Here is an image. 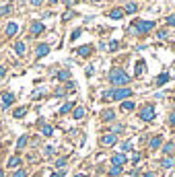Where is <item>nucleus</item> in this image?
I'll return each mask as SVG.
<instances>
[{"label": "nucleus", "mask_w": 175, "mask_h": 177, "mask_svg": "<svg viewBox=\"0 0 175 177\" xmlns=\"http://www.w3.org/2000/svg\"><path fill=\"white\" fill-rule=\"evenodd\" d=\"M144 177H155V175H152V173H146V175H144Z\"/></svg>", "instance_id": "nucleus-45"}, {"label": "nucleus", "mask_w": 175, "mask_h": 177, "mask_svg": "<svg viewBox=\"0 0 175 177\" xmlns=\"http://www.w3.org/2000/svg\"><path fill=\"white\" fill-rule=\"evenodd\" d=\"M148 144H150V148H152V150H157V148L163 144V138H161V136H155V138H150V142H148Z\"/></svg>", "instance_id": "nucleus-10"}, {"label": "nucleus", "mask_w": 175, "mask_h": 177, "mask_svg": "<svg viewBox=\"0 0 175 177\" xmlns=\"http://www.w3.org/2000/svg\"><path fill=\"white\" fill-rule=\"evenodd\" d=\"M120 173H122V167H115V165H113V167L109 169V175H111V177H118Z\"/></svg>", "instance_id": "nucleus-25"}, {"label": "nucleus", "mask_w": 175, "mask_h": 177, "mask_svg": "<svg viewBox=\"0 0 175 177\" xmlns=\"http://www.w3.org/2000/svg\"><path fill=\"white\" fill-rule=\"evenodd\" d=\"M25 144H27V134H23V136L19 138V142H17V148L21 150V148H25Z\"/></svg>", "instance_id": "nucleus-22"}, {"label": "nucleus", "mask_w": 175, "mask_h": 177, "mask_svg": "<svg viewBox=\"0 0 175 177\" xmlns=\"http://www.w3.org/2000/svg\"><path fill=\"white\" fill-rule=\"evenodd\" d=\"M56 167H58V169H60V167H66V159H58V161H56Z\"/></svg>", "instance_id": "nucleus-31"}, {"label": "nucleus", "mask_w": 175, "mask_h": 177, "mask_svg": "<svg viewBox=\"0 0 175 177\" xmlns=\"http://www.w3.org/2000/svg\"><path fill=\"white\" fill-rule=\"evenodd\" d=\"M25 113H27V107H19V109H15L12 115H15V118H23Z\"/></svg>", "instance_id": "nucleus-23"}, {"label": "nucleus", "mask_w": 175, "mask_h": 177, "mask_svg": "<svg viewBox=\"0 0 175 177\" xmlns=\"http://www.w3.org/2000/svg\"><path fill=\"white\" fill-rule=\"evenodd\" d=\"M12 177H27V171H25V169H19V171H17Z\"/></svg>", "instance_id": "nucleus-32"}, {"label": "nucleus", "mask_w": 175, "mask_h": 177, "mask_svg": "<svg viewBox=\"0 0 175 177\" xmlns=\"http://www.w3.org/2000/svg\"><path fill=\"white\" fill-rule=\"evenodd\" d=\"M103 120L111 122V120H115V113H113V111H105V113H103Z\"/></svg>", "instance_id": "nucleus-27"}, {"label": "nucleus", "mask_w": 175, "mask_h": 177, "mask_svg": "<svg viewBox=\"0 0 175 177\" xmlns=\"http://www.w3.org/2000/svg\"><path fill=\"white\" fill-rule=\"evenodd\" d=\"M138 33H148L150 29H155V21H138L134 27Z\"/></svg>", "instance_id": "nucleus-4"}, {"label": "nucleus", "mask_w": 175, "mask_h": 177, "mask_svg": "<svg viewBox=\"0 0 175 177\" xmlns=\"http://www.w3.org/2000/svg\"><path fill=\"white\" fill-rule=\"evenodd\" d=\"M169 124H171V126H175V111L171 113V118H169Z\"/></svg>", "instance_id": "nucleus-39"}, {"label": "nucleus", "mask_w": 175, "mask_h": 177, "mask_svg": "<svg viewBox=\"0 0 175 177\" xmlns=\"http://www.w3.org/2000/svg\"><path fill=\"white\" fill-rule=\"evenodd\" d=\"M93 70H95L93 66H87V76H91V74H93Z\"/></svg>", "instance_id": "nucleus-40"}, {"label": "nucleus", "mask_w": 175, "mask_h": 177, "mask_svg": "<svg viewBox=\"0 0 175 177\" xmlns=\"http://www.w3.org/2000/svg\"><path fill=\"white\" fill-rule=\"evenodd\" d=\"M136 105H134V101H124L122 103V111H132Z\"/></svg>", "instance_id": "nucleus-16"}, {"label": "nucleus", "mask_w": 175, "mask_h": 177, "mask_svg": "<svg viewBox=\"0 0 175 177\" xmlns=\"http://www.w3.org/2000/svg\"><path fill=\"white\" fill-rule=\"evenodd\" d=\"M85 113H87V111H85V107H76V109H74V120H83V118H85Z\"/></svg>", "instance_id": "nucleus-14"}, {"label": "nucleus", "mask_w": 175, "mask_h": 177, "mask_svg": "<svg viewBox=\"0 0 175 177\" xmlns=\"http://www.w3.org/2000/svg\"><path fill=\"white\" fill-rule=\"evenodd\" d=\"M47 54H49V45H45V44L37 45V58H44V56H47Z\"/></svg>", "instance_id": "nucleus-11"}, {"label": "nucleus", "mask_w": 175, "mask_h": 177, "mask_svg": "<svg viewBox=\"0 0 175 177\" xmlns=\"http://www.w3.org/2000/svg\"><path fill=\"white\" fill-rule=\"evenodd\" d=\"M101 142H103L105 146H111V144H115V134H107V136H103V138H101Z\"/></svg>", "instance_id": "nucleus-9"}, {"label": "nucleus", "mask_w": 175, "mask_h": 177, "mask_svg": "<svg viewBox=\"0 0 175 177\" xmlns=\"http://www.w3.org/2000/svg\"><path fill=\"white\" fill-rule=\"evenodd\" d=\"M44 31V23H39V21H35L33 25H31V33H33V37H37L39 33Z\"/></svg>", "instance_id": "nucleus-5"}, {"label": "nucleus", "mask_w": 175, "mask_h": 177, "mask_svg": "<svg viewBox=\"0 0 175 177\" xmlns=\"http://www.w3.org/2000/svg\"><path fill=\"white\" fill-rule=\"evenodd\" d=\"M167 25H175V15H169L167 17Z\"/></svg>", "instance_id": "nucleus-35"}, {"label": "nucleus", "mask_w": 175, "mask_h": 177, "mask_svg": "<svg viewBox=\"0 0 175 177\" xmlns=\"http://www.w3.org/2000/svg\"><path fill=\"white\" fill-rule=\"evenodd\" d=\"M175 163H173V159H169V157H165L163 161H161V167H165V169H171Z\"/></svg>", "instance_id": "nucleus-15"}, {"label": "nucleus", "mask_w": 175, "mask_h": 177, "mask_svg": "<svg viewBox=\"0 0 175 177\" xmlns=\"http://www.w3.org/2000/svg\"><path fill=\"white\" fill-rule=\"evenodd\" d=\"M136 8H138V6H136V4H134V2H130V4H126V8H124V12H136Z\"/></svg>", "instance_id": "nucleus-26"}, {"label": "nucleus", "mask_w": 175, "mask_h": 177, "mask_svg": "<svg viewBox=\"0 0 175 177\" xmlns=\"http://www.w3.org/2000/svg\"><path fill=\"white\" fill-rule=\"evenodd\" d=\"M41 2H44V0H31V4H33V6H39Z\"/></svg>", "instance_id": "nucleus-42"}, {"label": "nucleus", "mask_w": 175, "mask_h": 177, "mask_svg": "<svg viewBox=\"0 0 175 177\" xmlns=\"http://www.w3.org/2000/svg\"><path fill=\"white\" fill-rule=\"evenodd\" d=\"M81 33H83L81 29H74V31H72V35H70V39H76V37H81Z\"/></svg>", "instance_id": "nucleus-30"}, {"label": "nucleus", "mask_w": 175, "mask_h": 177, "mask_svg": "<svg viewBox=\"0 0 175 177\" xmlns=\"http://www.w3.org/2000/svg\"><path fill=\"white\" fill-rule=\"evenodd\" d=\"M140 118L144 120V122H152L155 118H157V113H155V105H144L142 109H140Z\"/></svg>", "instance_id": "nucleus-3"}, {"label": "nucleus", "mask_w": 175, "mask_h": 177, "mask_svg": "<svg viewBox=\"0 0 175 177\" xmlns=\"http://www.w3.org/2000/svg\"><path fill=\"white\" fill-rule=\"evenodd\" d=\"M130 95H132V89H128V87H124V89H113V91L105 93V97H111V99H115V101L126 99V97H130Z\"/></svg>", "instance_id": "nucleus-2"}, {"label": "nucleus", "mask_w": 175, "mask_h": 177, "mask_svg": "<svg viewBox=\"0 0 175 177\" xmlns=\"http://www.w3.org/2000/svg\"><path fill=\"white\" fill-rule=\"evenodd\" d=\"M72 105H74V103H72V101H66V103H64V105H62V107H60V113H68V111H70V109H72Z\"/></svg>", "instance_id": "nucleus-17"}, {"label": "nucleus", "mask_w": 175, "mask_h": 177, "mask_svg": "<svg viewBox=\"0 0 175 177\" xmlns=\"http://www.w3.org/2000/svg\"><path fill=\"white\" fill-rule=\"evenodd\" d=\"M76 2H78V0H66V4H68V6H72V4H76Z\"/></svg>", "instance_id": "nucleus-43"}, {"label": "nucleus", "mask_w": 175, "mask_h": 177, "mask_svg": "<svg viewBox=\"0 0 175 177\" xmlns=\"http://www.w3.org/2000/svg\"><path fill=\"white\" fill-rule=\"evenodd\" d=\"M144 68H146V66H144V62H138V64H136V74H142V72H144Z\"/></svg>", "instance_id": "nucleus-29"}, {"label": "nucleus", "mask_w": 175, "mask_h": 177, "mask_svg": "<svg viewBox=\"0 0 175 177\" xmlns=\"http://www.w3.org/2000/svg\"><path fill=\"white\" fill-rule=\"evenodd\" d=\"M15 52H17L19 56H25V44H23V41H17V44H15Z\"/></svg>", "instance_id": "nucleus-13"}, {"label": "nucleus", "mask_w": 175, "mask_h": 177, "mask_svg": "<svg viewBox=\"0 0 175 177\" xmlns=\"http://www.w3.org/2000/svg\"><path fill=\"white\" fill-rule=\"evenodd\" d=\"M95 2H97V4H101V2H103V0H95Z\"/></svg>", "instance_id": "nucleus-46"}, {"label": "nucleus", "mask_w": 175, "mask_h": 177, "mask_svg": "<svg viewBox=\"0 0 175 177\" xmlns=\"http://www.w3.org/2000/svg\"><path fill=\"white\" fill-rule=\"evenodd\" d=\"M76 52H78V56H81V58H87L89 54H91V45H83V47H78Z\"/></svg>", "instance_id": "nucleus-12"}, {"label": "nucleus", "mask_w": 175, "mask_h": 177, "mask_svg": "<svg viewBox=\"0 0 175 177\" xmlns=\"http://www.w3.org/2000/svg\"><path fill=\"white\" fill-rule=\"evenodd\" d=\"M165 83H169V74H167V72H163V74L157 78V85H165Z\"/></svg>", "instance_id": "nucleus-21"}, {"label": "nucleus", "mask_w": 175, "mask_h": 177, "mask_svg": "<svg viewBox=\"0 0 175 177\" xmlns=\"http://www.w3.org/2000/svg\"><path fill=\"white\" fill-rule=\"evenodd\" d=\"M126 161H128V159H126V155H115V157L111 159V163H113L115 167H122V165H124Z\"/></svg>", "instance_id": "nucleus-8"}, {"label": "nucleus", "mask_w": 175, "mask_h": 177, "mask_svg": "<svg viewBox=\"0 0 175 177\" xmlns=\"http://www.w3.org/2000/svg\"><path fill=\"white\" fill-rule=\"evenodd\" d=\"M49 2H52V4H56V2H58V0H49Z\"/></svg>", "instance_id": "nucleus-47"}, {"label": "nucleus", "mask_w": 175, "mask_h": 177, "mask_svg": "<svg viewBox=\"0 0 175 177\" xmlns=\"http://www.w3.org/2000/svg\"><path fill=\"white\" fill-rule=\"evenodd\" d=\"M122 17H124V8H113L109 12V19H113V21H120Z\"/></svg>", "instance_id": "nucleus-6"}, {"label": "nucleus", "mask_w": 175, "mask_h": 177, "mask_svg": "<svg viewBox=\"0 0 175 177\" xmlns=\"http://www.w3.org/2000/svg\"><path fill=\"white\" fill-rule=\"evenodd\" d=\"M17 31H19V27H17V25H15V23H10V25H8V27H6V35H15V33H17Z\"/></svg>", "instance_id": "nucleus-19"}, {"label": "nucleus", "mask_w": 175, "mask_h": 177, "mask_svg": "<svg viewBox=\"0 0 175 177\" xmlns=\"http://www.w3.org/2000/svg\"><path fill=\"white\" fill-rule=\"evenodd\" d=\"M118 47H120V44H118V41H111V44H109V49H111V52H115Z\"/></svg>", "instance_id": "nucleus-34"}, {"label": "nucleus", "mask_w": 175, "mask_h": 177, "mask_svg": "<svg viewBox=\"0 0 175 177\" xmlns=\"http://www.w3.org/2000/svg\"><path fill=\"white\" fill-rule=\"evenodd\" d=\"M175 150V142H167L165 146H163V152H167V155H171Z\"/></svg>", "instance_id": "nucleus-18"}, {"label": "nucleus", "mask_w": 175, "mask_h": 177, "mask_svg": "<svg viewBox=\"0 0 175 177\" xmlns=\"http://www.w3.org/2000/svg\"><path fill=\"white\" fill-rule=\"evenodd\" d=\"M2 103H4V107L12 105V103H15V95H12V93H4V95H2Z\"/></svg>", "instance_id": "nucleus-7"}, {"label": "nucleus", "mask_w": 175, "mask_h": 177, "mask_svg": "<svg viewBox=\"0 0 175 177\" xmlns=\"http://www.w3.org/2000/svg\"><path fill=\"white\" fill-rule=\"evenodd\" d=\"M122 150H124V152L132 150V144H130V142H124V144H122Z\"/></svg>", "instance_id": "nucleus-33"}, {"label": "nucleus", "mask_w": 175, "mask_h": 177, "mask_svg": "<svg viewBox=\"0 0 175 177\" xmlns=\"http://www.w3.org/2000/svg\"><path fill=\"white\" fill-rule=\"evenodd\" d=\"M165 37H167V31H165V29H163V31H159V39H165Z\"/></svg>", "instance_id": "nucleus-37"}, {"label": "nucleus", "mask_w": 175, "mask_h": 177, "mask_svg": "<svg viewBox=\"0 0 175 177\" xmlns=\"http://www.w3.org/2000/svg\"><path fill=\"white\" fill-rule=\"evenodd\" d=\"M19 165H21V159H19V157H10L8 167H19Z\"/></svg>", "instance_id": "nucleus-24"}, {"label": "nucleus", "mask_w": 175, "mask_h": 177, "mask_svg": "<svg viewBox=\"0 0 175 177\" xmlns=\"http://www.w3.org/2000/svg\"><path fill=\"white\" fill-rule=\"evenodd\" d=\"M8 12H10V6H2L0 8V15H8Z\"/></svg>", "instance_id": "nucleus-36"}, {"label": "nucleus", "mask_w": 175, "mask_h": 177, "mask_svg": "<svg viewBox=\"0 0 175 177\" xmlns=\"http://www.w3.org/2000/svg\"><path fill=\"white\" fill-rule=\"evenodd\" d=\"M0 177H4V173H2V171H0Z\"/></svg>", "instance_id": "nucleus-49"}, {"label": "nucleus", "mask_w": 175, "mask_h": 177, "mask_svg": "<svg viewBox=\"0 0 175 177\" xmlns=\"http://www.w3.org/2000/svg\"><path fill=\"white\" fill-rule=\"evenodd\" d=\"M52 132H54L52 126H44V128H41V134H44V136H52Z\"/></svg>", "instance_id": "nucleus-28"}, {"label": "nucleus", "mask_w": 175, "mask_h": 177, "mask_svg": "<svg viewBox=\"0 0 175 177\" xmlns=\"http://www.w3.org/2000/svg\"><path fill=\"white\" fill-rule=\"evenodd\" d=\"M70 78V70H62V72H58V81H68Z\"/></svg>", "instance_id": "nucleus-20"}, {"label": "nucleus", "mask_w": 175, "mask_h": 177, "mask_svg": "<svg viewBox=\"0 0 175 177\" xmlns=\"http://www.w3.org/2000/svg\"><path fill=\"white\" fill-rule=\"evenodd\" d=\"M74 177H87V175H74Z\"/></svg>", "instance_id": "nucleus-48"}, {"label": "nucleus", "mask_w": 175, "mask_h": 177, "mask_svg": "<svg viewBox=\"0 0 175 177\" xmlns=\"http://www.w3.org/2000/svg\"><path fill=\"white\" fill-rule=\"evenodd\" d=\"M109 83L111 85H128L130 83V74H126V70H122V68H113L109 72Z\"/></svg>", "instance_id": "nucleus-1"}, {"label": "nucleus", "mask_w": 175, "mask_h": 177, "mask_svg": "<svg viewBox=\"0 0 175 177\" xmlns=\"http://www.w3.org/2000/svg\"><path fill=\"white\" fill-rule=\"evenodd\" d=\"M49 177H64V173H62V171H60V173H52Z\"/></svg>", "instance_id": "nucleus-44"}, {"label": "nucleus", "mask_w": 175, "mask_h": 177, "mask_svg": "<svg viewBox=\"0 0 175 177\" xmlns=\"http://www.w3.org/2000/svg\"><path fill=\"white\" fill-rule=\"evenodd\" d=\"M4 74H6V68H4V66H0V78H2Z\"/></svg>", "instance_id": "nucleus-41"}, {"label": "nucleus", "mask_w": 175, "mask_h": 177, "mask_svg": "<svg viewBox=\"0 0 175 177\" xmlns=\"http://www.w3.org/2000/svg\"><path fill=\"white\" fill-rule=\"evenodd\" d=\"M132 161H134V163H138V161H140V152H134V157H132Z\"/></svg>", "instance_id": "nucleus-38"}]
</instances>
